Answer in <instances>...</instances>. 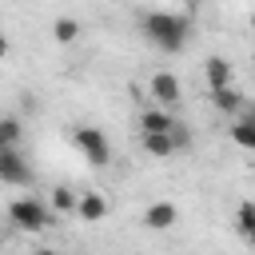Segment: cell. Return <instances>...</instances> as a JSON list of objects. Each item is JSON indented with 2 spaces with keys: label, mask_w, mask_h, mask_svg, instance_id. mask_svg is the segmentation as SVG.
Masks as SVG:
<instances>
[{
  "label": "cell",
  "mask_w": 255,
  "mask_h": 255,
  "mask_svg": "<svg viewBox=\"0 0 255 255\" xmlns=\"http://www.w3.org/2000/svg\"><path fill=\"white\" fill-rule=\"evenodd\" d=\"M139 28H143V36H147L159 52L175 56V52H183V48H187L191 16H187V12H163V8H155V12H147V16L139 20Z\"/></svg>",
  "instance_id": "1"
},
{
  "label": "cell",
  "mask_w": 255,
  "mask_h": 255,
  "mask_svg": "<svg viewBox=\"0 0 255 255\" xmlns=\"http://www.w3.org/2000/svg\"><path fill=\"white\" fill-rule=\"evenodd\" d=\"M8 219H12V227H20V231H48L56 219H52V211L36 199V195H20V199H12L8 203Z\"/></svg>",
  "instance_id": "2"
},
{
  "label": "cell",
  "mask_w": 255,
  "mask_h": 255,
  "mask_svg": "<svg viewBox=\"0 0 255 255\" xmlns=\"http://www.w3.org/2000/svg\"><path fill=\"white\" fill-rule=\"evenodd\" d=\"M72 143L84 151V159H88L92 167H108V163H112V143H108V135H104L100 128L76 124V128H72Z\"/></svg>",
  "instance_id": "3"
},
{
  "label": "cell",
  "mask_w": 255,
  "mask_h": 255,
  "mask_svg": "<svg viewBox=\"0 0 255 255\" xmlns=\"http://www.w3.org/2000/svg\"><path fill=\"white\" fill-rule=\"evenodd\" d=\"M0 183H12V187L32 183V167L20 155V147H0Z\"/></svg>",
  "instance_id": "4"
},
{
  "label": "cell",
  "mask_w": 255,
  "mask_h": 255,
  "mask_svg": "<svg viewBox=\"0 0 255 255\" xmlns=\"http://www.w3.org/2000/svg\"><path fill=\"white\" fill-rule=\"evenodd\" d=\"M147 92H151V100H155L159 108H171V104L183 100V88H179V76H175V72H155L151 84H147Z\"/></svg>",
  "instance_id": "5"
},
{
  "label": "cell",
  "mask_w": 255,
  "mask_h": 255,
  "mask_svg": "<svg viewBox=\"0 0 255 255\" xmlns=\"http://www.w3.org/2000/svg\"><path fill=\"white\" fill-rule=\"evenodd\" d=\"M211 108L235 120V116H243V112H247V100H243V92H239V88H231V84H227V88H215V92H211Z\"/></svg>",
  "instance_id": "6"
},
{
  "label": "cell",
  "mask_w": 255,
  "mask_h": 255,
  "mask_svg": "<svg viewBox=\"0 0 255 255\" xmlns=\"http://www.w3.org/2000/svg\"><path fill=\"white\" fill-rule=\"evenodd\" d=\"M175 219H179V211H175V203H167V199H155V203L143 211V227H147V231H167V227H175Z\"/></svg>",
  "instance_id": "7"
},
{
  "label": "cell",
  "mask_w": 255,
  "mask_h": 255,
  "mask_svg": "<svg viewBox=\"0 0 255 255\" xmlns=\"http://www.w3.org/2000/svg\"><path fill=\"white\" fill-rule=\"evenodd\" d=\"M203 80H207L211 92H215V88H227V84H231V60H227V56H207V60H203Z\"/></svg>",
  "instance_id": "8"
},
{
  "label": "cell",
  "mask_w": 255,
  "mask_h": 255,
  "mask_svg": "<svg viewBox=\"0 0 255 255\" xmlns=\"http://www.w3.org/2000/svg\"><path fill=\"white\" fill-rule=\"evenodd\" d=\"M171 124H175V116L167 108H159V104L139 112V131H171Z\"/></svg>",
  "instance_id": "9"
},
{
  "label": "cell",
  "mask_w": 255,
  "mask_h": 255,
  "mask_svg": "<svg viewBox=\"0 0 255 255\" xmlns=\"http://www.w3.org/2000/svg\"><path fill=\"white\" fill-rule=\"evenodd\" d=\"M76 215H80L84 223H100V219L108 215V199H104L100 191H84V195H80V207H76Z\"/></svg>",
  "instance_id": "10"
},
{
  "label": "cell",
  "mask_w": 255,
  "mask_h": 255,
  "mask_svg": "<svg viewBox=\"0 0 255 255\" xmlns=\"http://www.w3.org/2000/svg\"><path fill=\"white\" fill-rule=\"evenodd\" d=\"M231 139H235L243 151H255V116H251V112H243V116L231 120Z\"/></svg>",
  "instance_id": "11"
},
{
  "label": "cell",
  "mask_w": 255,
  "mask_h": 255,
  "mask_svg": "<svg viewBox=\"0 0 255 255\" xmlns=\"http://www.w3.org/2000/svg\"><path fill=\"white\" fill-rule=\"evenodd\" d=\"M143 151L155 159H167V155H175V143L167 131H143Z\"/></svg>",
  "instance_id": "12"
},
{
  "label": "cell",
  "mask_w": 255,
  "mask_h": 255,
  "mask_svg": "<svg viewBox=\"0 0 255 255\" xmlns=\"http://www.w3.org/2000/svg\"><path fill=\"white\" fill-rule=\"evenodd\" d=\"M235 227H239V235L247 239V247L255 251V203H251V199L239 203V211H235Z\"/></svg>",
  "instance_id": "13"
},
{
  "label": "cell",
  "mask_w": 255,
  "mask_h": 255,
  "mask_svg": "<svg viewBox=\"0 0 255 255\" xmlns=\"http://www.w3.org/2000/svg\"><path fill=\"white\" fill-rule=\"evenodd\" d=\"M52 40H56V44H72V40H80V20L60 16V20L52 24Z\"/></svg>",
  "instance_id": "14"
},
{
  "label": "cell",
  "mask_w": 255,
  "mask_h": 255,
  "mask_svg": "<svg viewBox=\"0 0 255 255\" xmlns=\"http://www.w3.org/2000/svg\"><path fill=\"white\" fill-rule=\"evenodd\" d=\"M80 207V195L72 191V187H52V211H60V215H72Z\"/></svg>",
  "instance_id": "15"
},
{
  "label": "cell",
  "mask_w": 255,
  "mask_h": 255,
  "mask_svg": "<svg viewBox=\"0 0 255 255\" xmlns=\"http://www.w3.org/2000/svg\"><path fill=\"white\" fill-rule=\"evenodd\" d=\"M20 135H24V124H20L16 116H4V120H0V147H16Z\"/></svg>",
  "instance_id": "16"
},
{
  "label": "cell",
  "mask_w": 255,
  "mask_h": 255,
  "mask_svg": "<svg viewBox=\"0 0 255 255\" xmlns=\"http://www.w3.org/2000/svg\"><path fill=\"white\" fill-rule=\"evenodd\" d=\"M167 135H171V143H175V151H187V147H191V131H187V128H183L179 120L171 124V131H167Z\"/></svg>",
  "instance_id": "17"
},
{
  "label": "cell",
  "mask_w": 255,
  "mask_h": 255,
  "mask_svg": "<svg viewBox=\"0 0 255 255\" xmlns=\"http://www.w3.org/2000/svg\"><path fill=\"white\" fill-rule=\"evenodd\" d=\"M4 56H8V32L0 28V60H4Z\"/></svg>",
  "instance_id": "18"
},
{
  "label": "cell",
  "mask_w": 255,
  "mask_h": 255,
  "mask_svg": "<svg viewBox=\"0 0 255 255\" xmlns=\"http://www.w3.org/2000/svg\"><path fill=\"white\" fill-rule=\"evenodd\" d=\"M251 32H255V12H251Z\"/></svg>",
  "instance_id": "19"
},
{
  "label": "cell",
  "mask_w": 255,
  "mask_h": 255,
  "mask_svg": "<svg viewBox=\"0 0 255 255\" xmlns=\"http://www.w3.org/2000/svg\"><path fill=\"white\" fill-rule=\"evenodd\" d=\"M247 112H251V116H255V104H251V108H247Z\"/></svg>",
  "instance_id": "20"
},
{
  "label": "cell",
  "mask_w": 255,
  "mask_h": 255,
  "mask_svg": "<svg viewBox=\"0 0 255 255\" xmlns=\"http://www.w3.org/2000/svg\"><path fill=\"white\" fill-rule=\"evenodd\" d=\"M251 255H255V251H251Z\"/></svg>",
  "instance_id": "21"
}]
</instances>
